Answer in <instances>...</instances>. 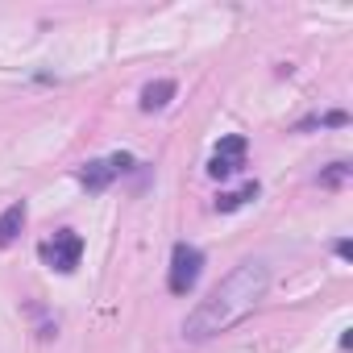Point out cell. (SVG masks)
<instances>
[{
	"instance_id": "8fae6325",
	"label": "cell",
	"mask_w": 353,
	"mask_h": 353,
	"mask_svg": "<svg viewBox=\"0 0 353 353\" xmlns=\"http://www.w3.org/2000/svg\"><path fill=\"white\" fill-rule=\"evenodd\" d=\"M345 121H349L345 112H328V117H324V125H345Z\"/></svg>"
},
{
	"instance_id": "7a4b0ae2",
	"label": "cell",
	"mask_w": 353,
	"mask_h": 353,
	"mask_svg": "<svg viewBox=\"0 0 353 353\" xmlns=\"http://www.w3.org/2000/svg\"><path fill=\"white\" fill-rule=\"evenodd\" d=\"M200 270H204V254L188 241H179L170 250V274H166V287L170 295H192V287L200 283Z\"/></svg>"
},
{
	"instance_id": "6da1fadb",
	"label": "cell",
	"mask_w": 353,
	"mask_h": 353,
	"mask_svg": "<svg viewBox=\"0 0 353 353\" xmlns=\"http://www.w3.org/2000/svg\"><path fill=\"white\" fill-rule=\"evenodd\" d=\"M266 287H270L266 262H258V258L237 262V266L192 307V316L183 320V336H188V341H208V336H216V332L241 324V320L262 303Z\"/></svg>"
},
{
	"instance_id": "ba28073f",
	"label": "cell",
	"mask_w": 353,
	"mask_h": 353,
	"mask_svg": "<svg viewBox=\"0 0 353 353\" xmlns=\"http://www.w3.org/2000/svg\"><path fill=\"white\" fill-rule=\"evenodd\" d=\"M258 192H262V188H258V179H250L241 192H221V196H216V212H237V208H241L245 200H254Z\"/></svg>"
},
{
	"instance_id": "52a82bcc",
	"label": "cell",
	"mask_w": 353,
	"mask_h": 353,
	"mask_svg": "<svg viewBox=\"0 0 353 353\" xmlns=\"http://www.w3.org/2000/svg\"><path fill=\"white\" fill-rule=\"evenodd\" d=\"M174 100V79H154L141 88V112H158Z\"/></svg>"
},
{
	"instance_id": "30bf717a",
	"label": "cell",
	"mask_w": 353,
	"mask_h": 353,
	"mask_svg": "<svg viewBox=\"0 0 353 353\" xmlns=\"http://www.w3.org/2000/svg\"><path fill=\"white\" fill-rule=\"evenodd\" d=\"M336 258H345V262H349V258H353V241H345V237H341V241H336Z\"/></svg>"
},
{
	"instance_id": "9c48e42d",
	"label": "cell",
	"mask_w": 353,
	"mask_h": 353,
	"mask_svg": "<svg viewBox=\"0 0 353 353\" xmlns=\"http://www.w3.org/2000/svg\"><path fill=\"white\" fill-rule=\"evenodd\" d=\"M349 179V162H332L324 174H320V188H341Z\"/></svg>"
},
{
	"instance_id": "5b68a950",
	"label": "cell",
	"mask_w": 353,
	"mask_h": 353,
	"mask_svg": "<svg viewBox=\"0 0 353 353\" xmlns=\"http://www.w3.org/2000/svg\"><path fill=\"white\" fill-rule=\"evenodd\" d=\"M129 166H133V154H125V150L112 154V158H92V162L79 170V183H83L88 192H104V188L117 179V174L129 170Z\"/></svg>"
},
{
	"instance_id": "3957f363",
	"label": "cell",
	"mask_w": 353,
	"mask_h": 353,
	"mask_svg": "<svg viewBox=\"0 0 353 353\" xmlns=\"http://www.w3.org/2000/svg\"><path fill=\"white\" fill-rule=\"evenodd\" d=\"M79 258H83V237L75 229H59L50 241H42V262L59 274H71L79 266Z\"/></svg>"
},
{
	"instance_id": "277c9868",
	"label": "cell",
	"mask_w": 353,
	"mask_h": 353,
	"mask_svg": "<svg viewBox=\"0 0 353 353\" xmlns=\"http://www.w3.org/2000/svg\"><path fill=\"white\" fill-rule=\"evenodd\" d=\"M245 150H250V141L241 133L221 137L216 150H212V158H208V174H212V179H229V174H237L245 166Z\"/></svg>"
},
{
	"instance_id": "8992f818",
	"label": "cell",
	"mask_w": 353,
	"mask_h": 353,
	"mask_svg": "<svg viewBox=\"0 0 353 353\" xmlns=\"http://www.w3.org/2000/svg\"><path fill=\"white\" fill-rule=\"evenodd\" d=\"M26 216H30L26 200H17V204H9L5 212H0V245H13L17 241V233L26 229Z\"/></svg>"
}]
</instances>
